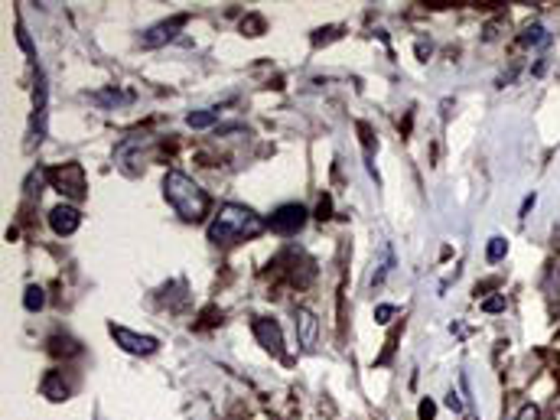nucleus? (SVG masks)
I'll return each mask as SVG.
<instances>
[{"mask_svg":"<svg viewBox=\"0 0 560 420\" xmlns=\"http://www.w3.org/2000/svg\"><path fill=\"white\" fill-rule=\"evenodd\" d=\"M264 228L267 225H264V219L257 212H251L248 205H238V202H229V205H221L219 215L209 225V241L238 244V241H245V238L261 235Z\"/></svg>","mask_w":560,"mask_h":420,"instance_id":"obj_1","label":"nucleus"},{"mask_svg":"<svg viewBox=\"0 0 560 420\" xmlns=\"http://www.w3.org/2000/svg\"><path fill=\"white\" fill-rule=\"evenodd\" d=\"M163 196L170 202L173 209L179 212V219L186 222H202L205 212H209V196L193 176L186 173H179V169H170L166 176H163Z\"/></svg>","mask_w":560,"mask_h":420,"instance_id":"obj_2","label":"nucleus"},{"mask_svg":"<svg viewBox=\"0 0 560 420\" xmlns=\"http://www.w3.org/2000/svg\"><path fill=\"white\" fill-rule=\"evenodd\" d=\"M306 215H310V212H306L303 205H297V202H287V205H280V209L274 212L267 225H271L274 235L290 238V235H297V232H303Z\"/></svg>","mask_w":560,"mask_h":420,"instance_id":"obj_3","label":"nucleus"},{"mask_svg":"<svg viewBox=\"0 0 560 420\" xmlns=\"http://www.w3.org/2000/svg\"><path fill=\"white\" fill-rule=\"evenodd\" d=\"M49 179L68 199H82L85 196V169H82V163H62L59 169L49 173Z\"/></svg>","mask_w":560,"mask_h":420,"instance_id":"obj_4","label":"nucleus"},{"mask_svg":"<svg viewBox=\"0 0 560 420\" xmlns=\"http://www.w3.org/2000/svg\"><path fill=\"white\" fill-rule=\"evenodd\" d=\"M186 13H179V17H170V20H163V23L150 26L144 36H140V46L144 49H157V46H163V42H173L179 36V30L186 26Z\"/></svg>","mask_w":560,"mask_h":420,"instance_id":"obj_5","label":"nucleus"},{"mask_svg":"<svg viewBox=\"0 0 560 420\" xmlns=\"http://www.w3.org/2000/svg\"><path fill=\"white\" fill-rule=\"evenodd\" d=\"M111 336H114V342L130 355H153L157 349H160V342H157L153 336H140V332H130V329H124V326H111Z\"/></svg>","mask_w":560,"mask_h":420,"instance_id":"obj_6","label":"nucleus"},{"mask_svg":"<svg viewBox=\"0 0 560 420\" xmlns=\"http://www.w3.org/2000/svg\"><path fill=\"white\" fill-rule=\"evenodd\" d=\"M255 339L264 352H271L274 359H284V332H280L277 320H255Z\"/></svg>","mask_w":560,"mask_h":420,"instance_id":"obj_7","label":"nucleus"},{"mask_svg":"<svg viewBox=\"0 0 560 420\" xmlns=\"http://www.w3.org/2000/svg\"><path fill=\"white\" fill-rule=\"evenodd\" d=\"M78 225H82V212H78L75 205H56V209L49 212V228L59 238L75 235Z\"/></svg>","mask_w":560,"mask_h":420,"instance_id":"obj_8","label":"nucleus"},{"mask_svg":"<svg viewBox=\"0 0 560 420\" xmlns=\"http://www.w3.org/2000/svg\"><path fill=\"white\" fill-rule=\"evenodd\" d=\"M316 336H319V320L313 310H297V339L303 349H316Z\"/></svg>","mask_w":560,"mask_h":420,"instance_id":"obj_9","label":"nucleus"},{"mask_svg":"<svg viewBox=\"0 0 560 420\" xmlns=\"http://www.w3.org/2000/svg\"><path fill=\"white\" fill-rule=\"evenodd\" d=\"M68 391H72V388H68L66 381H62V375H59V371H52L49 378L43 381V395L49 397V401H66V397H68Z\"/></svg>","mask_w":560,"mask_h":420,"instance_id":"obj_10","label":"nucleus"},{"mask_svg":"<svg viewBox=\"0 0 560 420\" xmlns=\"http://www.w3.org/2000/svg\"><path fill=\"white\" fill-rule=\"evenodd\" d=\"M215 121H219V111H212V108L189 111V114H186V124L193 127V131H205V127H212Z\"/></svg>","mask_w":560,"mask_h":420,"instance_id":"obj_11","label":"nucleus"},{"mask_svg":"<svg viewBox=\"0 0 560 420\" xmlns=\"http://www.w3.org/2000/svg\"><path fill=\"white\" fill-rule=\"evenodd\" d=\"M505 254H509V238H501V235L489 238V244H485V260H489V264H499Z\"/></svg>","mask_w":560,"mask_h":420,"instance_id":"obj_12","label":"nucleus"},{"mask_svg":"<svg viewBox=\"0 0 560 420\" xmlns=\"http://www.w3.org/2000/svg\"><path fill=\"white\" fill-rule=\"evenodd\" d=\"M521 42H525V46H541V49H544V46L551 42V33H547L541 23H531L525 33H521Z\"/></svg>","mask_w":560,"mask_h":420,"instance_id":"obj_13","label":"nucleus"},{"mask_svg":"<svg viewBox=\"0 0 560 420\" xmlns=\"http://www.w3.org/2000/svg\"><path fill=\"white\" fill-rule=\"evenodd\" d=\"M23 306L30 313H39L46 306V294L39 290V287H26V294H23Z\"/></svg>","mask_w":560,"mask_h":420,"instance_id":"obj_14","label":"nucleus"},{"mask_svg":"<svg viewBox=\"0 0 560 420\" xmlns=\"http://www.w3.org/2000/svg\"><path fill=\"white\" fill-rule=\"evenodd\" d=\"M482 310L485 313H501L505 310V294H495V296H489V300H482Z\"/></svg>","mask_w":560,"mask_h":420,"instance_id":"obj_15","label":"nucleus"},{"mask_svg":"<svg viewBox=\"0 0 560 420\" xmlns=\"http://www.w3.org/2000/svg\"><path fill=\"white\" fill-rule=\"evenodd\" d=\"M394 313H398V310H394V306H388V303H382V306L375 310V323H382V326H384V323H391V316H394Z\"/></svg>","mask_w":560,"mask_h":420,"instance_id":"obj_16","label":"nucleus"},{"mask_svg":"<svg viewBox=\"0 0 560 420\" xmlns=\"http://www.w3.org/2000/svg\"><path fill=\"white\" fill-rule=\"evenodd\" d=\"M17 42H20V49H23L26 56H36L33 42H30V36H26V30H23V26H17Z\"/></svg>","mask_w":560,"mask_h":420,"instance_id":"obj_17","label":"nucleus"},{"mask_svg":"<svg viewBox=\"0 0 560 420\" xmlns=\"http://www.w3.org/2000/svg\"><path fill=\"white\" fill-rule=\"evenodd\" d=\"M518 420H541V407H537V404H525L521 414H518Z\"/></svg>","mask_w":560,"mask_h":420,"instance_id":"obj_18","label":"nucleus"},{"mask_svg":"<svg viewBox=\"0 0 560 420\" xmlns=\"http://www.w3.org/2000/svg\"><path fill=\"white\" fill-rule=\"evenodd\" d=\"M329 209H332V199L323 196V199H319V209H316V219H329Z\"/></svg>","mask_w":560,"mask_h":420,"instance_id":"obj_19","label":"nucleus"},{"mask_svg":"<svg viewBox=\"0 0 560 420\" xmlns=\"http://www.w3.org/2000/svg\"><path fill=\"white\" fill-rule=\"evenodd\" d=\"M417 414H420V420H433V414H437V404H433V401H424Z\"/></svg>","mask_w":560,"mask_h":420,"instance_id":"obj_20","label":"nucleus"},{"mask_svg":"<svg viewBox=\"0 0 560 420\" xmlns=\"http://www.w3.org/2000/svg\"><path fill=\"white\" fill-rule=\"evenodd\" d=\"M245 26H248V30H255V36H257V33H261V26H264V23H261V17H248L245 23H241V30H245Z\"/></svg>","mask_w":560,"mask_h":420,"instance_id":"obj_21","label":"nucleus"},{"mask_svg":"<svg viewBox=\"0 0 560 420\" xmlns=\"http://www.w3.org/2000/svg\"><path fill=\"white\" fill-rule=\"evenodd\" d=\"M446 407H450V411H463V401H459V395H453V391H450V395H446Z\"/></svg>","mask_w":560,"mask_h":420,"instance_id":"obj_22","label":"nucleus"},{"mask_svg":"<svg viewBox=\"0 0 560 420\" xmlns=\"http://www.w3.org/2000/svg\"><path fill=\"white\" fill-rule=\"evenodd\" d=\"M531 205H535V196H528V199L521 202V215H528V212H531Z\"/></svg>","mask_w":560,"mask_h":420,"instance_id":"obj_23","label":"nucleus"}]
</instances>
